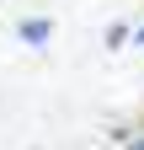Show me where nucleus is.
<instances>
[{
	"label": "nucleus",
	"instance_id": "2",
	"mask_svg": "<svg viewBox=\"0 0 144 150\" xmlns=\"http://www.w3.org/2000/svg\"><path fill=\"white\" fill-rule=\"evenodd\" d=\"M123 43H128V27L112 22V27H107V48H123Z\"/></svg>",
	"mask_w": 144,
	"mask_h": 150
},
{
	"label": "nucleus",
	"instance_id": "3",
	"mask_svg": "<svg viewBox=\"0 0 144 150\" xmlns=\"http://www.w3.org/2000/svg\"><path fill=\"white\" fill-rule=\"evenodd\" d=\"M123 150H144V134H128V139H123Z\"/></svg>",
	"mask_w": 144,
	"mask_h": 150
},
{
	"label": "nucleus",
	"instance_id": "1",
	"mask_svg": "<svg viewBox=\"0 0 144 150\" xmlns=\"http://www.w3.org/2000/svg\"><path fill=\"white\" fill-rule=\"evenodd\" d=\"M16 38H22V43H32V48H43L48 38H53V22H48V16H27V22L16 27Z\"/></svg>",
	"mask_w": 144,
	"mask_h": 150
},
{
	"label": "nucleus",
	"instance_id": "4",
	"mask_svg": "<svg viewBox=\"0 0 144 150\" xmlns=\"http://www.w3.org/2000/svg\"><path fill=\"white\" fill-rule=\"evenodd\" d=\"M134 43H144V27H139V32H134Z\"/></svg>",
	"mask_w": 144,
	"mask_h": 150
}]
</instances>
